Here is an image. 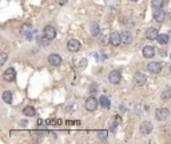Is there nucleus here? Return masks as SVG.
I'll return each instance as SVG.
<instances>
[{
    "label": "nucleus",
    "mask_w": 171,
    "mask_h": 144,
    "mask_svg": "<svg viewBox=\"0 0 171 144\" xmlns=\"http://www.w3.org/2000/svg\"><path fill=\"white\" fill-rule=\"evenodd\" d=\"M147 71L151 74H159L162 71V64L158 62H151L147 64Z\"/></svg>",
    "instance_id": "obj_9"
},
{
    "label": "nucleus",
    "mask_w": 171,
    "mask_h": 144,
    "mask_svg": "<svg viewBox=\"0 0 171 144\" xmlns=\"http://www.w3.org/2000/svg\"><path fill=\"white\" fill-rule=\"evenodd\" d=\"M84 108L87 109V111H90V112H94V111L98 108V101H96V99H95L94 96H90L88 99H86V101H84Z\"/></svg>",
    "instance_id": "obj_1"
},
{
    "label": "nucleus",
    "mask_w": 171,
    "mask_h": 144,
    "mask_svg": "<svg viewBox=\"0 0 171 144\" xmlns=\"http://www.w3.org/2000/svg\"><path fill=\"white\" fill-rule=\"evenodd\" d=\"M143 56L147 59H151L155 56V47H152V46H146V47L143 48Z\"/></svg>",
    "instance_id": "obj_14"
},
{
    "label": "nucleus",
    "mask_w": 171,
    "mask_h": 144,
    "mask_svg": "<svg viewBox=\"0 0 171 144\" xmlns=\"http://www.w3.org/2000/svg\"><path fill=\"white\" fill-rule=\"evenodd\" d=\"M152 16H154V20L158 21V23H163L164 19H166V13H164V11L162 8H155Z\"/></svg>",
    "instance_id": "obj_5"
},
{
    "label": "nucleus",
    "mask_w": 171,
    "mask_h": 144,
    "mask_svg": "<svg viewBox=\"0 0 171 144\" xmlns=\"http://www.w3.org/2000/svg\"><path fill=\"white\" fill-rule=\"evenodd\" d=\"M162 99H164V100L171 99V88H166V90L163 91V94H162Z\"/></svg>",
    "instance_id": "obj_23"
},
{
    "label": "nucleus",
    "mask_w": 171,
    "mask_h": 144,
    "mask_svg": "<svg viewBox=\"0 0 171 144\" xmlns=\"http://www.w3.org/2000/svg\"><path fill=\"white\" fill-rule=\"evenodd\" d=\"M170 74H171V67H170Z\"/></svg>",
    "instance_id": "obj_29"
},
{
    "label": "nucleus",
    "mask_w": 171,
    "mask_h": 144,
    "mask_svg": "<svg viewBox=\"0 0 171 144\" xmlns=\"http://www.w3.org/2000/svg\"><path fill=\"white\" fill-rule=\"evenodd\" d=\"M100 104L104 107V108H110L111 107V101H110V99L107 96H100Z\"/></svg>",
    "instance_id": "obj_20"
},
{
    "label": "nucleus",
    "mask_w": 171,
    "mask_h": 144,
    "mask_svg": "<svg viewBox=\"0 0 171 144\" xmlns=\"http://www.w3.org/2000/svg\"><path fill=\"white\" fill-rule=\"evenodd\" d=\"M108 80H110V83L111 84H119L121 83V80H122V76H121V72L119 71H111L110 72V75H108Z\"/></svg>",
    "instance_id": "obj_4"
},
{
    "label": "nucleus",
    "mask_w": 171,
    "mask_h": 144,
    "mask_svg": "<svg viewBox=\"0 0 171 144\" xmlns=\"http://www.w3.org/2000/svg\"><path fill=\"white\" fill-rule=\"evenodd\" d=\"M122 43L126 44V46H128V44L132 43V35H131V32H128V31L122 32Z\"/></svg>",
    "instance_id": "obj_15"
},
{
    "label": "nucleus",
    "mask_w": 171,
    "mask_h": 144,
    "mask_svg": "<svg viewBox=\"0 0 171 144\" xmlns=\"http://www.w3.org/2000/svg\"><path fill=\"white\" fill-rule=\"evenodd\" d=\"M67 50L70 51V52H78V51L80 50V43H79V40L70 39L68 40V43H67Z\"/></svg>",
    "instance_id": "obj_7"
},
{
    "label": "nucleus",
    "mask_w": 171,
    "mask_h": 144,
    "mask_svg": "<svg viewBox=\"0 0 171 144\" xmlns=\"http://www.w3.org/2000/svg\"><path fill=\"white\" fill-rule=\"evenodd\" d=\"M107 43H110V38H107V36H102L100 38V40H99V44H100V46H106V44Z\"/></svg>",
    "instance_id": "obj_25"
},
{
    "label": "nucleus",
    "mask_w": 171,
    "mask_h": 144,
    "mask_svg": "<svg viewBox=\"0 0 171 144\" xmlns=\"http://www.w3.org/2000/svg\"><path fill=\"white\" fill-rule=\"evenodd\" d=\"M168 40H170L168 35H164V33H162V35H159L158 38H156V42H158L159 44H162V46H166V44L168 43Z\"/></svg>",
    "instance_id": "obj_18"
},
{
    "label": "nucleus",
    "mask_w": 171,
    "mask_h": 144,
    "mask_svg": "<svg viewBox=\"0 0 171 144\" xmlns=\"http://www.w3.org/2000/svg\"><path fill=\"white\" fill-rule=\"evenodd\" d=\"M98 137H99V140H107V137H108V131H106V129H100V131H98Z\"/></svg>",
    "instance_id": "obj_21"
},
{
    "label": "nucleus",
    "mask_w": 171,
    "mask_h": 144,
    "mask_svg": "<svg viewBox=\"0 0 171 144\" xmlns=\"http://www.w3.org/2000/svg\"><path fill=\"white\" fill-rule=\"evenodd\" d=\"M110 43H111V46H114V47L121 46V44H122V33L112 32V33L110 35Z\"/></svg>",
    "instance_id": "obj_6"
},
{
    "label": "nucleus",
    "mask_w": 171,
    "mask_h": 144,
    "mask_svg": "<svg viewBox=\"0 0 171 144\" xmlns=\"http://www.w3.org/2000/svg\"><path fill=\"white\" fill-rule=\"evenodd\" d=\"M116 123H114V124L112 125H111V128H110V129H111V131H112V132H115V131H116Z\"/></svg>",
    "instance_id": "obj_26"
},
{
    "label": "nucleus",
    "mask_w": 171,
    "mask_h": 144,
    "mask_svg": "<svg viewBox=\"0 0 171 144\" xmlns=\"http://www.w3.org/2000/svg\"><path fill=\"white\" fill-rule=\"evenodd\" d=\"M152 128H154V127H152V124L150 121H143L139 127L140 133H143V135H148V133L152 131Z\"/></svg>",
    "instance_id": "obj_13"
},
{
    "label": "nucleus",
    "mask_w": 171,
    "mask_h": 144,
    "mask_svg": "<svg viewBox=\"0 0 171 144\" xmlns=\"http://www.w3.org/2000/svg\"><path fill=\"white\" fill-rule=\"evenodd\" d=\"M170 115V111L167 108H158L155 111V117L158 121H164Z\"/></svg>",
    "instance_id": "obj_3"
},
{
    "label": "nucleus",
    "mask_w": 171,
    "mask_h": 144,
    "mask_svg": "<svg viewBox=\"0 0 171 144\" xmlns=\"http://www.w3.org/2000/svg\"><path fill=\"white\" fill-rule=\"evenodd\" d=\"M58 3H59V4H62V5H63V4H66V3H67V0H58Z\"/></svg>",
    "instance_id": "obj_27"
},
{
    "label": "nucleus",
    "mask_w": 171,
    "mask_h": 144,
    "mask_svg": "<svg viewBox=\"0 0 171 144\" xmlns=\"http://www.w3.org/2000/svg\"><path fill=\"white\" fill-rule=\"evenodd\" d=\"M23 115H26V116L28 117H34L36 116V109L32 107V105H27V107H24L23 109Z\"/></svg>",
    "instance_id": "obj_16"
},
{
    "label": "nucleus",
    "mask_w": 171,
    "mask_h": 144,
    "mask_svg": "<svg viewBox=\"0 0 171 144\" xmlns=\"http://www.w3.org/2000/svg\"><path fill=\"white\" fill-rule=\"evenodd\" d=\"M7 62V54L5 52H1L0 54V66H4Z\"/></svg>",
    "instance_id": "obj_24"
},
{
    "label": "nucleus",
    "mask_w": 171,
    "mask_h": 144,
    "mask_svg": "<svg viewBox=\"0 0 171 144\" xmlns=\"http://www.w3.org/2000/svg\"><path fill=\"white\" fill-rule=\"evenodd\" d=\"M16 78V71L13 68H7L3 72V79L5 82H13Z\"/></svg>",
    "instance_id": "obj_8"
},
{
    "label": "nucleus",
    "mask_w": 171,
    "mask_h": 144,
    "mask_svg": "<svg viewBox=\"0 0 171 144\" xmlns=\"http://www.w3.org/2000/svg\"><path fill=\"white\" fill-rule=\"evenodd\" d=\"M43 35H44V38L47 40H54L56 38V29L52 25H46L44 29H43Z\"/></svg>",
    "instance_id": "obj_2"
},
{
    "label": "nucleus",
    "mask_w": 171,
    "mask_h": 144,
    "mask_svg": "<svg viewBox=\"0 0 171 144\" xmlns=\"http://www.w3.org/2000/svg\"><path fill=\"white\" fill-rule=\"evenodd\" d=\"M144 36L147 38L148 40H155L158 36H159V32H158V29L154 27H150L146 29V33H144Z\"/></svg>",
    "instance_id": "obj_11"
},
{
    "label": "nucleus",
    "mask_w": 171,
    "mask_h": 144,
    "mask_svg": "<svg viewBox=\"0 0 171 144\" xmlns=\"http://www.w3.org/2000/svg\"><path fill=\"white\" fill-rule=\"evenodd\" d=\"M1 97H3V100L5 101V103H8V104H11L12 103V92L11 91H4Z\"/></svg>",
    "instance_id": "obj_19"
},
{
    "label": "nucleus",
    "mask_w": 171,
    "mask_h": 144,
    "mask_svg": "<svg viewBox=\"0 0 171 144\" xmlns=\"http://www.w3.org/2000/svg\"><path fill=\"white\" fill-rule=\"evenodd\" d=\"M151 4L154 8H162L164 4V0H152Z\"/></svg>",
    "instance_id": "obj_22"
},
{
    "label": "nucleus",
    "mask_w": 171,
    "mask_h": 144,
    "mask_svg": "<svg viewBox=\"0 0 171 144\" xmlns=\"http://www.w3.org/2000/svg\"><path fill=\"white\" fill-rule=\"evenodd\" d=\"M147 82V78H146V75L142 74V72H138V74L134 76V83H135L136 86H144Z\"/></svg>",
    "instance_id": "obj_12"
},
{
    "label": "nucleus",
    "mask_w": 171,
    "mask_h": 144,
    "mask_svg": "<svg viewBox=\"0 0 171 144\" xmlns=\"http://www.w3.org/2000/svg\"><path fill=\"white\" fill-rule=\"evenodd\" d=\"M62 58H60V55L58 54H51L50 56H48V63H50L51 66L54 67H59L60 64H62Z\"/></svg>",
    "instance_id": "obj_10"
},
{
    "label": "nucleus",
    "mask_w": 171,
    "mask_h": 144,
    "mask_svg": "<svg viewBox=\"0 0 171 144\" xmlns=\"http://www.w3.org/2000/svg\"><path fill=\"white\" fill-rule=\"evenodd\" d=\"M90 32H91V36L96 38V36L99 35V32H100V27H99V24H98V23H91V25H90Z\"/></svg>",
    "instance_id": "obj_17"
},
{
    "label": "nucleus",
    "mask_w": 171,
    "mask_h": 144,
    "mask_svg": "<svg viewBox=\"0 0 171 144\" xmlns=\"http://www.w3.org/2000/svg\"><path fill=\"white\" fill-rule=\"evenodd\" d=\"M131 1H138V0H131Z\"/></svg>",
    "instance_id": "obj_28"
}]
</instances>
